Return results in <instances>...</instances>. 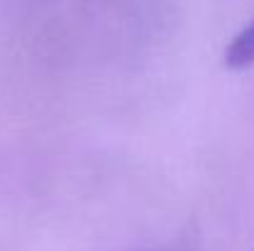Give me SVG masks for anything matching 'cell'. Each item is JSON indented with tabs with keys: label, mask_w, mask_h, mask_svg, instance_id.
<instances>
[]
</instances>
